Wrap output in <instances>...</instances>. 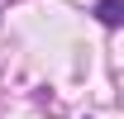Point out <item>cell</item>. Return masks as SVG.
I'll return each mask as SVG.
<instances>
[{
	"label": "cell",
	"instance_id": "obj_1",
	"mask_svg": "<svg viewBox=\"0 0 124 119\" xmlns=\"http://www.w3.org/2000/svg\"><path fill=\"white\" fill-rule=\"evenodd\" d=\"M95 15H100V24L115 29V24L124 19V0H100V5H95Z\"/></svg>",
	"mask_w": 124,
	"mask_h": 119
}]
</instances>
